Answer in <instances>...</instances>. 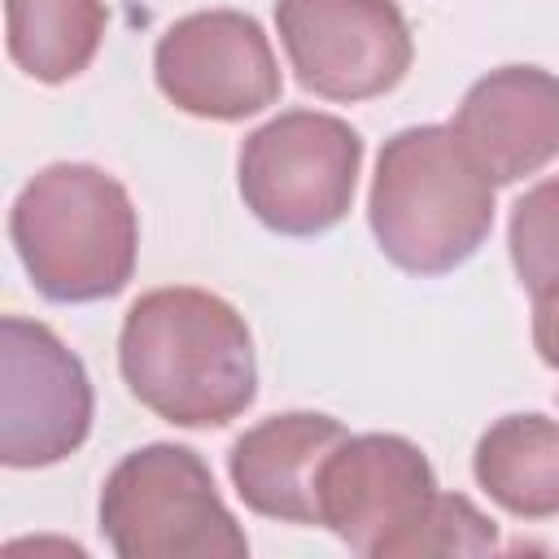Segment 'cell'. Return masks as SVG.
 Wrapping results in <instances>:
<instances>
[{
	"instance_id": "cell-4",
	"label": "cell",
	"mask_w": 559,
	"mask_h": 559,
	"mask_svg": "<svg viewBox=\"0 0 559 559\" xmlns=\"http://www.w3.org/2000/svg\"><path fill=\"white\" fill-rule=\"evenodd\" d=\"M100 533L122 559H240L249 537L188 445L131 450L100 489Z\"/></svg>"
},
{
	"instance_id": "cell-1",
	"label": "cell",
	"mask_w": 559,
	"mask_h": 559,
	"mask_svg": "<svg viewBox=\"0 0 559 559\" xmlns=\"http://www.w3.org/2000/svg\"><path fill=\"white\" fill-rule=\"evenodd\" d=\"M118 367L131 397L179 428H223L258 393L253 336L205 288L144 293L122 319Z\"/></svg>"
},
{
	"instance_id": "cell-5",
	"label": "cell",
	"mask_w": 559,
	"mask_h": 559,
	"mask_svg": "<svg viewBox=\"0 0 559 559\" xmlns=\"http://www.w3.org/2000/svg\"><path fill=\"white\" fill-rule=\"evenodd\" d=\"M362 140L349 122L288 109L240 144V197L280 236H319L349 214Z\"/></svg>"
},
{
	"instance_id": "cell-10",
	"label": "cell",
	"mask_w": 559,
	"mask_h": 559,
	"mask_svg": "<svg viewBox=\"0 0 559 559\" xmlns=\"http://www.w3.org/2000/svg\"><path fill=\"white\" fill-rule=\"evenodd\" d=\"M493 183L537 175L559 157V79L537 66H502L476 79L450 122Z\"/></svg>"
},
{
	"instance_id": "cell-12",
	"label": "cell",
	"mask_w": 559,
	"mask_h": 559,
	"mask_svg": "<svg viewBox=\"0 0 559 559\" xmlns=\"http://www.w3.org/2000/svg\"><path fill=\"white\" fill-rule=\"evenodd\" d=\"M472 472L502 511L520 520L559 515V424L546 415H502L476 441Z\"/></svg>"
},
{
	"instance_id": "cell-6",
	"label": "cell",
	"mask_w": 559,
	"mask_h": 559,
	"mask_svg": "<svg viewBox=\"0 0 559 559\" xmlns=\"http://www.w3.org/2000/svg\"><path fill=\"white\" fill-rule=\"evenodd\" d=\"M275 26L297 83L323 100L384 96L415 57L411 26L393 0H280Z\"/></svg>"
},
{
	"instance_id": "cell-9",
	"label": "cell",
	"mask_w": 559,
	"mask_h": 559,
	"mask_svg": "<svg viewBox=\"0 0 559 559\" xmlns=\"http://www.w3.org/2000/svg\"><path fill=\"white\" fill-rule=\"evenodd\" d=\"M162 96L214 122H240L280 100V66L271 39L249 13L210 9L179 17L153 52Z\"/></svg>"
},
{
	"instance_id": "cell-13",
	"label": "cell",
	"mask_w": 559,
	"mask_h": 559,
	"mask_svg": "<svg viewBox=\"0 0 559 559\" xmlns=\"http://www.w3.org/2000/svg\"><path fill=\"white\" fill-rule=\"evenodd\" d=\"M9 57L35 83L83 74L105 39L100 0H4Z\"/></svg>"
},
{
	"instance_id": "cell-11",
	"label": "cell",
	"mask_w": 559,
	"mask_h": 559,
	"mask_svg": "<svg viewBox=\"0 0 559 559\" xmlns=\"http://www.w3.org/2000/svg\"><path fill=\"white\" fill-rule=\"evenodd\" d=\"M349 432L332 415L288 411L253 424L227 454L240 502L266 520L319 524V472Z\"/></svg>"
},
{
	"instance_id": "cell-16",
	"label": "cell",
	"mask_w": 559,
	"mask_h": 559,
	"mask_svg": "<svg viewBox=\"0 0 559 559\" xmlns=\"http://www.w3.org/2000/svg\"><path fill=\"white\" fill-rule=\"evenodd\" d=\"M533 345L546 367L559 371V293L533 301Z\"/></svg>"
},
{
	"instance_id": "cell-2",
	"label": "cell",
	"mask_w": 559,
	"mask_h": 559,
	"mask_svg": "<svg viewBox=\"0 0 559 559\" xmlns=\"http://www.w3.org/2000/svg\"><path fill=\"white\" fill-rule=\"evenodd\" d=\"M493 188L454 127L424 122L389 135L367 201L380 253L406 275L463 266L493 227Z\"/></svg>"
},
{
	"instance_id": "cell-14",
	"label": "cell",
	"mask_w": 559,
	"mask_h": 559,
	"mask_svg": "<svg viewBox=\"0 0 559 559\" xmlns=\"http://www.w3.org/2000/svg\"><path fill=\"white\" fill-rule=\"evenodd\" d=\"M511 266L537 297L559 293V175L528 188L511 210Z\"/></svg>"
},
{
	"instance_id": "cell-8",
	"label": "cell",
	"mask_w": 559,
	"mask_h": 559,
	"mask_svg": "<svg viewBox=\"0 0 559 559\" xmlns=\"http://www.w3.org/2000/svg\"><path fill=\"white\" fill-rule=\"evenodd\" d=\"M92 428V380L66 341L35 319L0 323V459L4 467H52Z\"/></svg>"
},
{
	"instance_id": "cell-3",
	"label": "cell",
	"mask_w": 559,
	"mask_h": 559,
	"mask_svg": "<svg viewBox=\"0 0 559 559\" xmlns=\"http://www.w3.org/2000/svg\"><path fill=\"white\" fill-rule=\"evenodd\" d=\"M9 236L35 293L79 306L127 288L140 223L114 175L87 162H57L17 192Z\"/></svg>"
},
{
	"instance_id": "cell-7",
	"label": "cell",
	"mask_w": 559,
	"mask_h": 559,
	"mask_svg": "<svg viewBox=\"0 0 559 559\" xmlns=\"http://www.w3.org/2000/svg\"><path fill=\"white\" fill-rule=\"evenodd\" d=\"M432 498L424 450L393 432L345 437L319 472V524L367 559H406Z\"/></svg>"
},
{
	"instance_id": "cell-15",
	"label": "cell",
	"mask_w": 559,
	"mask_h": 559,
	"mask_svg": "<svg viewBox=\"0 0 559 559\" xmlns=\"http://www.w3.org/2000/svg\"><path fill=\"white\" fill-rule=\"evenodd\" d=\"M498 550V528L485 511H476L463 493H437L424 524L415 528L406 559H432V555H489Z\"/></svg>"
}]
</instances>
